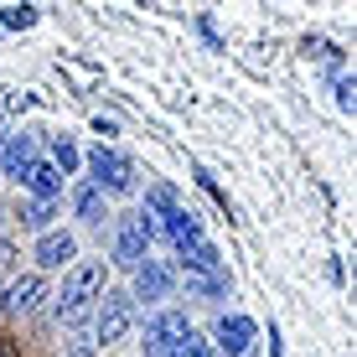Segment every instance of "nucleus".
I'll return each instance as SVG.
<instances>
[{
	"mask_svg": "<svg viewBox=\"0 0 357 357\" xmlns=\"http://www.w3.org/2000/svg\"><path fill=\"white\" fill-rule=\"evenodd\" d=\"M98 295H104V259L73 264V275L63 280V295H57V321H78Z\"/></svg>",
	"mask_w": 357,
	"mask_h": 357,
	"instance_id": "f257e3e1",
	"label": "nucleus"
},
{
	"mask_svg": "<svg viewBox=\"0 0 357 357\" xmlns=\"http://www.w3.org/2000/svg\"><path fill=\"white\" fill-rule=\"evenodd\" d=\"M151 238H155V218L151 213H125L119 218V228H114V264H130V269H140L145 259H151Z\"/></svg>",
	"mask_w": 357,
	"mask_h": 357,
	"instance_id": "f03ea898",
	"label": "nucleus"
},
{
	"mask_svg": "<svg viewBox=\"0 0 357 357\" xmlns=\"http://www.w3.org/2000/svg\"><path fill=\"white\" fill-rule=\"evenodd\" d=\"M135 321V301L119 290H104L98 295V316H93V342L98 347H109V342H119Z\"/></svg>",
	"mask_w": 357,
	"mask_h": 357,
	"instance_id": "7ed1b4c3",
	"label": "nucleus"
},
{
	"mask_svg": "<svg viewBox=\"0 0 357 357\" xmlns=\"http://www.w3.org/2000/svg\"><path fill=\"white\" fill-rule=\"evenodd\" d=\"M89 171H93V187L98 192H130L135 187V166L125 161V155L104 151V145H93V151H89Z\"/></svg>",
	"mask_w": 357,
	"mask_h": 357,
	"instance_id": "20e7f679",
	"label": "nucleus"
},
{
	"mask_svg": "<svg viewBox=\"0 0 357 357\" xmlns=\"http://www.w3.org/2000/svg\"><path fill=\"white\" fill-rule=\"evenodd\" d=\"M187 316L181 311H161L151 326H145V357H171V347H176L181 337H187Z\"/></svg>",
	"mask_w": 357,
	"mask_h": 357,
	"instance_id": "39448f33",
	"label": "nucleus"
},
{
	"mask_svg": "<svg viewBox=\"0 0 357 357\" xmlns=\"http://www.w3.org/2000/svg\"><path fill=\"white\" fill-rule=\"evenodd\" d=\"M254 337H259V326L249 316H223L213 326V342L223 347V357H254Z\"/></svg>",
	"mask_w": 357,
	"mask_h": 357,
	"instance_id": "423d86ee",
	"label": "nucleus"
},
{
	"mask_svg": "<svg viewBox=\"0 0 357 357\" xmlns=\"http://www.w3.org/2000/svg\"><path fill=\"white\" fill-rule=\"evenodd\" d=\"M171 285H176V275H171L161 259H145L140 269H135V295H130V301H145V305H151V301H166Z\"/></svg>",
	"mask_w": 357,
	"mask_h": 357,
	"instance_id": "0eeeda50",
	"label": "nucleus"
},
{
	"mask_svg": "<svg viewBox=\"0 0 357 357\" xmlns=\"http://www.w3.org/2000/svg\"><path fill=\"white\" fill-rule=\"evenodd\" d=\"M21 187L36 192V202H57V192H63V171H57L52 161H31L26 176H21Z\"/></svg>",
	"mask_w": 357,
	"mask_h": 357,
	"instance_id": "6e6552de",
	"label": "nucleus"
},
{
	"mask_svg": "<svg viewBox=\"0 0 357 357\" xmlns=\"http://www.w3.org/2000/svg\"><path fill=\"white\" fill-rule=\"evenodd\" d=\"M31 161H36V140H31V135H6V151H0V166H6V176L21 181Z\"/></svg>",
	"mask_w": 357,
	"mask_h": 357,
	"instance_id": "1a4fd4ad",
	"label": "nucleus"
},
{
	"mask_svg": "<svg viewBox=\"0 0 357 357\" xmlns=\"http://www.w3.org/2000/svg\"><path fill=\"white\" fill-rule=\"evenodd\" d=\"M42 295H47V280L42 275H21V280H10V285H6V301H0V305L21 316V311H31Z\"/></svg>",
	"mask_w": 357,
	"mask_h": 357,
	"instance_id": "9d476101",
	"label": "nucleus"
},
{
	"mask_svg": "<svg viewBox=\"0 0 357 357\" xmlns=\"http://www.w3.org/2000/svg\"><path fill=\"white\" fill-rule=\"evenodd\" d=\"M73 254H78L73 233H42V243H36V264L42 269H63V264H73Z\"/></svg>",
	"mask_w": 357,
	"mask_h": 357,
	"instance_id": "9b49d317",
	"label": "nucleus"
},
{
	"mask_svg": "<svg viewBox=\"0 0 357 357\" xmlns=\"http://www.w3.org/2000/svg\"><path fill=\"white\" fill-rule=\"evenodd\" d=\"M166 238L176 249H192V243H202V223H197L187 207H176V213H166Z\"/></svg>",
	"mask_w": 357,
	"mask_h": 357,
	"instance_id": "f8f14e48",
	"label": "nucleus"
},
{
	"mask_svg": "<svg viewBox=\"0 0 357 357\" xmlns=\"http://www.w3.org/2000/svg\"><path fill=\"white\" fill-rule=\"evenodd\" d=\"M181 280H187V295H202V301H218V295H228V275H202V269H181Z\"/></svg>",
	"mask_w": 357,
	"mask_h": 357,
	"instance_id": "ddd939ff",
	"label": "nucleus"
},
{
	"mask_svg": "<svg viewBox=\"0 0 357 357\" xmlns=\"http://www.w3.org/2000/svg\"><path fill=\"white\" fill-rule=\"evenodd\" d=\"M73 213H78L83 223H104V192H98L93 181H83V187L73 192Z\"/></svg>",
	"mask_w": 357,
	"mask_h": 357,
	"instance_id": "4468645a",
	"label": "nucleus"
},
{
	"mask_svg": "<svg viewBox=\"0 0 357 357\" xmlns=\"http://www.w3.org/2000/svg\"><path fill=\"white\" fill-rule=\"evenodd\" d=\"M181 269H202V275H228L213 243H192V249H181Z\"/></svg>",
	"mask_w": 357,
	"mask_h": 357,
	"instance_id": "2eb2a0df",
	"label": "nucleus"
},
{
	"mask_svg": "<svg viewBox=\"0 0 357 357\" xmlns=\"http://www.w3.org/2000/svg\"><path fill=\"white\" fill-rule=\"evenodd\" d=\"M176 187H166V181H155V187H145V213L151 218H166V213H176Z\"/></svg>",
	"mask_w": 357,
	"mask_h": 357,
	"instance_id": "dca6fc26",
	"label": "nucleus"
},
{
	"mask_svg": "<svg viewBox=\"0 0 357 357\" xmlns=\"http://www.w3.org/2000/svg\"><path fill=\"white\" fill-rule=\"evenodd\" d=\"M36 16H42L36 6H0V31H26L36 26Z\"/></svg>",
	"mask_w": 357,
	"mask_h": 357,
	"instance_id": "f3484780",
	"label": "nucleus"
},
{
	"mask_svg": "<svg viewBox=\"0 0 357 357\" xmlns=\"http://www.w3.org/2000/svg\"><path fill=\"white\" fill-rule=\"evenodd\" d=\"M52 166L63 171V176H68L73 166H78V145H73L68 135H57V140H52Z\"/></svg>",
	"mask_w": 357,
	"mask_h": 357,
	"instance_id": "a211bd4d",
	"label": "nucleus"
},
{
	"mask_svg": "<svg viewBox=\"0 0 357 357\" xmlns=\"http://www.w3.org/2000/svg\"><path fill=\"white\" fill-rule=\"evenodd\" d=\"M52 213H57V202H31L26 213H21V228H47Z\"/></svg>",
	"mask_w": 357,
	"mask_h": 357,
	"instance_id": "6ab92c4d",
	"label": "nucleus"
},
{
	"mask_svg": "<svg viewBox=\"0 0 357 357\" xmlns=\"http://www.w3.org/2000/svg\"><path fill=\"white\" fill-rule=\"evenodd\" d=\"M171 357H213V347H207V342L197 337V331H187V337H181L176 347H171Z\"/></svg>",
	"mask_w": 357,
	"mask_h": 357,
	"instance_id": "aec40b11",
	"label": "nucleus"
},
{
	"mask_svg": "<svg viewBox=\"0 0 357 357\" xmlns=\"http://www.w3.org/2000/svg\"><path fill=\"white\" fill-rule=\"evenodd\" d=\"M331 93H337V109H352V78H347V73L331 78Z\"/></svg>",
	"mask_w": 357,
	"mask_h": 357,
	"instance_id": "412c9836",
	"label": "nucleus"
},
{
	"mask_svg": "<svg viewBox=\"0 0 357 357\" xmlns=\"http://www.w3.org/2000/svg\"><path fill=\"white\" fill-rule=\"evenodd\" d=\"M10 264H16V243H10V238H0V275H6Z\"/></svg>",
	"mask_w": 357,
	"mask_h": 357,
	"instance_id": "4be33fe9",
	"label": "nucleus"
},
{
	"mask_svg": "<svg viewBox=\"0 0 357 357\" xmlns=\"http://www.w3.org/2000/svg\"><path fill=\"white\" fill-rule=\"evenodd\" d=\"M93 347H98L93 337H78V342H73V352H68V357H93Z\"/></svg>",
	"mask_w": 357,
	"mask_h": 357,
	"instance_id": "5701e85b",
	"label": "nucleus"
},
{
	"mask_svg": "<svg viewBox=\"0 0 357 357\" xmlns=\"http://www.w3.org/2000/svg\"><path fill=\"white\" fill-rule=\"evenodd\" d=\"M26 104H31V93H21V89L6 93V109H26Z\"/></svg>",
	"mask_w": 357,
	"mask_h": 357,
	"instance_id": "b1692460",
	"label": "nucleus"
},
{
	"mask_svg": "<svg viewBox=\"0 0 357 357\" xmlns=\"http://www.w3.org/2000/svg\"><path fill=\"white\" fill-rule=\"evenodd\" d=\"M0 357H21V347H16L10 337H0Z\"/></svg>",
	"mask_w": 357,
	"mask_h": 357,
	"instance_id": "393cba45",
	"label": "nucleus"
},
{
	"mask_svg": "<svg viewBox=\"0 0 357 357\" xmlns=\"http://www.w3.org/2000/svg\"><path fill=\"white\" fill-rule=\"evenodd\" d=\"M0 218H6V213H0Z\"/></svg>",
	"mask_w": 357,
	"mask_h": 357,
	"instance_id": "a878e982",
	"label": "nucleus"
}]
</instances>
